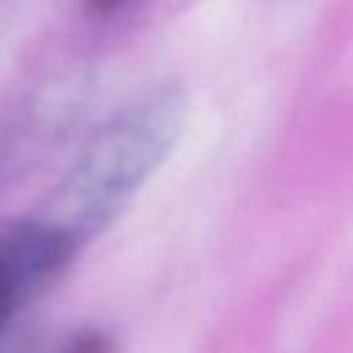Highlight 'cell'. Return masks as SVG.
<instances>
[{"mask_svg": "<svg viewBox=\"0 0 353 353\" xmlns=\"http://www.w3.org/2000/svg\"><path fill=\"white\" fill-rule=\"evenodd\" d=\"M188 121V97L165 85L110 119L52 190L41 218L77 245L99 234L176 146Z\"/></svg>", "mask_w": 353, "mask_h": 353, "instance_id": "6da1fadb", "label": "cell"}, {"mask_svg": "<svg viewBox=\"0 0 353 353\" xmlns=\"http://www.w3.org/2000/svg\"><path fill=\"white\" fill-rule=\"evenodd\" d=\"M80 245L52 221H0V331L69 270Z\"/></svg>", "mask_w": 353, "mask_h": 353, "instance_id": "7a4b0ae2", "label": "cell"}, {"mask_svg": "<svg viewBox=\"0 0 353 353\" xmlns=\"http://www.w3.org/2000/svg\"><path fill=\"white\" fill-rule=\"evenodd\" d=\"M61 353H113V339L102 331H83Z\"/></svg>", "mask_w": 353, "mask_h": 353, "instance_id": "3957f363", "label": "cell"}, {"mask_svg": "<svg viewBox=\"0 0 353 353\" xmlns=\"http://www.w3.org/2000/svg\"><path fill=\"white\" fill-rule=\"evenodd\" d=\"M130 6V0H83V8L88 17L94 19H108L116 17L119 11H124Z\"/></svg>", "mask_w": 353, "mask_h": 353, "instance_id": "277c9868", "label": "cell"}]
</instances>
